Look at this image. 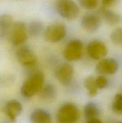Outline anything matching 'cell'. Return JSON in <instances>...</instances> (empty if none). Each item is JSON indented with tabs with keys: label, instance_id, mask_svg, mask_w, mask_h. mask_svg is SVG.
<instances>
[{
	"label": "cell",
	"instance_id": "cell-3",
	"mask_svg": "<svg viewBox=\"0 0 122 123\" xmlns=\"http://www.w3.org/2000/svg\"><path fill=\"white\" fill-rule=\"evenodd\" d=\"M56 7L60 16L68 20L77 18L80 13L78 6L72 1L60 0L56 2Z\"/></svg>",
	"mask_w": 122,
	"mask_h": 123
},
{
	"label": "cell",
	"instance_id": "cell-23",
	"mask_svg": "<svg viewBox=\"0 0 122 123\" xmlns=\"http://www.w3.org/2000/svg\"><path fill=\"white\" fill-rule=\"evenodd\" d=\"M96 84L98 89H104L108 86L109 82L107 78L103 76H100L95 79Z\"/></svg>",
	"mask_w": 122,
	"mask_h": 123
},
{
	"label": "cell",
	"instance_id": "cell-19",
	"mask_svg": "<svg viewBox=\"0 0 122 123\" xmlns=\"http://www.w3.org/2000/svg\"><path fill=\"white\" fill-rule=\"evenodd\" d=\"M28 31L31 36L34 37L40 36L43 30V25L39 21H32L28 26Z\"/></svg>",
	"mask_w": 122,
	"mask_h": 123
},
{
	"label": "cell",
	"instance_id": "cell-17",
	"mask_svg": "<svg viewBox=\"0 0 122 123\" xmlns=\"http://www.w3.org/2000/svg\"><path fill=\"white\" fill-rule=\"evenodd\" d=\"M39 93L41 98L44 100H51L56 97L57 91L53 85L48 84L45 86H43Z\"/></svg>",
	"mask_w": 122,
	"mask_h": 123
},
{
	"label": "cell",
	"instance_id": "cell-25",
	"mask_svg": "<svg viewBox=\"0 0 122 123\" xmlns=\"http://www.w3.org/2000/svg\"><path fill=\"white\" fill-rule=\"evenodd\" d=\"M87 123H102V122L100 120H99V119L96 118V119H93V120H88Z\"/></svg>",
	"mask_w": 122,
	"mask_h": 123
},
{
	"label": "cell",
	"instance_id": "cell-7",
	"mask_svg": "<svg viewBox=\"0 0 122 123\" xmlns=\"http://www.w3.org/2000/svg\"><path fill=\"white\" fill-rule=\"evenodd\" d=\"M74 74V68L72 65L68 63H63L60 65L55 72L56 79L59 82L65 85L70 84L73 79Z\"/></svg>",
	"mask_w": 122,
	"mask_h": 123
},
{
	"label": "cell",
	"instance_id": "cell-4",
	"mask_svg": "<svg viewBox=\"0 0 122 123\" xmlns=\"http://www.w3.org/2000/svg\"><path fill=\"white\" fill-rule=\"evenodd\" d=\"M28 28L23 22H17L13 24L8 34V38L13 45L23 44L28 38Z\"/></svg>",
	"mask_w": 122,
	"mask_h": 123
},
{
	"label": "cell",
	"instance_id": "cell-22",
	"mask_svg": "<svg viewBox=\"0 0 122 123\" xmlns=\"http://www.w3.org/2000/svg\"><path fill=\"white\" fill-rule=\"evenodd\" d=\"M80 6L85 9L92 10L96 8L99 4V1L96 0H81L79 1Z\"/></svg>",
	"mask_w": 122,
	"mask_h": 123
},
{
	"label": "cell",
	"instance_id": "cell-16",
	"mask_svg": "<svg viewBox=\"0 0 122 123\" xmlns=\"http://www.w3.org/2000/svg\"><path fill=\"white\" fill-rule=\"evenodd\" d=\"M99 114V107L94 102H89L84 107V115L87 120L96 119Z\"/></svg>",
	"mask_w": 122,
	"mask_h": 123
},
{
	"label": "cell",
	"instance_id": "cell-21",
	"mask_svg": "<svg viewBox=\"0 0 122 123\" xmlns=\"http://www.w3.org/2000/svg\"><path fill=\"white\" fill-rule=\"evenodd\" d=\"M110 38L114 44L118 46H122V27L118 28L112 31Z\"/></svg>",
	"mask_w": 122,
	"mask_h": 123
},
{
	"label": "cell",
	"instance_id": "cell-12",
	"mask_svg": "<svg viewBox=\"0 0 122 123\" xmlns=\"http://www.w3.org/2000/svg\"><path fill=\"white\" fill-rule=\"evenodd\" d=\"M118 68V62L113 58L102 59L96 66L97 71L102 74H113L117 72Z\"/></svg>",
	"mask_w": 122,
	"mask_h": 123
},
{
	"label": "cell",
	"instance_id": "cell-9",
	"mask_svg": "<svg viewBox=\"0 0 122 123\" xmlns=\"http://www.w3.org/2000/svg\"><path fill=\"white\" fill-rule=\"evenodd\" d=\"M16 56L18 61L25 67H31L37 62V56L29 48L22 47L16 52Z\"/></svg>",
	"mask_w": 122,
	"mask_h": 123
},
{
	"label": "cell",
	"instance_id": "cell-10",
	"mask_svg": "<svg viewBox=\"0 0 122 123\" xmlns=\"http://www.w3.org/2000/svg\"><path fill=\"white\" fill-rule=\"evenodd\" d=\"M100 25V19L95 14H85L81 20V26L89 32H94L99 29Z\"/></svg>",
	"mask_w": 122,
	"mask_h": 123
},
{
	"label": "cell",
	"instance_id": "cell-26",
	"mask_svg": "<svg viewBox=\"0 0 122 123\" xmlns=\"http://www.w3.org/2000/svg\"><path fill=\"white\" fill-rule=\"evenodd\" d=\"M122 123V122H120V123Z\"/></svg>",
	"mask_w": 122,
	"mask_h": 123
},
{
	"label": "cell",
	"instance_id": "cell-5",
	"mask_svg": "<svg viewBox=\"0 0 122 123\" xmlns=\"http://www.w3.org/2000/svg\"><path fill=\"white\" fill-rule=\"evenodd\" d=\"M67 34L65 25L61 22H56L49 25L45 32V38L50 43H56L63 40Z\"/></svg>",
	"mask_w": 122,
	"mask_h": 123
},
{
	"label": "cell",
	"instance_id": "cell-18",
	"mask_svg": "<svg viewBox=\"0 0 122 123\" xmlns=\"http://www.w3.org/2000/svg\"><path fill=\"white\" fill-rule=\"evenodd\" d=\"M84 86L89 96L94 97L98 94V88L96 86L95 79L92 76H88L84 80Z\"/></svg>",
	"mask_w": 122,
	"mask_h": 123
},
{
	"label": "cell",
	"instance_id": "cell-15",
	"mask_svg": "<svg viewBox=\"0 0 122 123\" xmlns=\"http://www.w3.org/2000/svg\"><path fill=\"white\" fill-rule=\"evenodd\" d=\"M101 15L106 24L110 25H114L122 21V16L114 11L107 8H102Z\"/></svg>",
	"mask_w": 122,
	"mask_h": 123
},
{
	"label": "cell",
	"instance_id": "cell-1",
	"mask_svg": "<svg viewBox=\"0 0 122 123\" xmlns=\"http://www.w3.org/2000/svg\"><path fill=\"white\" fill-rule=\"evenodd\" d=\"M44 82V75L42 72L33 73L24 82L20 89V94L24 98H31L37 92H40Z\"/></svg>",
	"mask_w": 122,
	"mask_h": 123
},
{
	"label": "cell",
	"instance_id": "cell-8",
	"mask_svg": "<svg viewBox=\"0 0 122 123\" xmlns=\"http://www.w3.org/2000/svg\"><path fill=\"white\" fill-rule=\"evenodd\" d=\"M87 51L90 57L94 60H102L108 53L107 48L105 44L98 40L89 43L87 47Z\"/></svg>",
	"mask_w": 122,
	"mask_h": 123
},
{
	"label": "cell",
	"instance_id": "cell-14",
	"mask_svg": "<svg viewBox=\"0 0 122 123\" xmlns=\"http://www.w3.org/2000/svg\"><path fill=\"white\" fill-rule=\"evenodd\" d=\"M13 25V19L8 14H4L0 16V37L4 38L8 36Z\"/></svg>",
	"mask_w": 122,
	"mask_h": 123
},
{
	"label": "cell",
	"instance_id": "cell-2",
	"mask_svg": "<svg viewBox=\"0 0 122 123\" xmlns=\"http://www.w3.org/2000/svg\"><path fill=\"white\" fill-rule=\"evenodd\" d=\"M79 111L75 105L67 103L62 105L57 113L59 123H76L79 119Z\"/></svg>",
	"mask_w": 122,
	"mask_h": 123
},
{
	"label": "cell",
	"instance_id": "cell-24",
	"mask_svg": "<svg viewBox=\"0 0 122 123\" xmlns=\"http://www.w3.org/2000/svg\"><path fill=\"white\" fill-rule=\"evenodd\" d=\"M116 2H117L116 0H105V1H103V8H107L109 6H111L112 4H114Z\"/></svg>",
	"mask_w": 122,
	"mask_h": 123
},
{
	"label": "cell",
	"instance_id": "cell-6",
	"mask_svg": "<svg viewBox=\"0 0 122 123\" xmlns=\"http://www.w3.org/2000/svg\"><path fill=\"white\" fill-rule=\"evenodd\" d=\"M83 44L77 39L72 40L67 43L64 50V57L68 61H76L82 56Z\"/></svg>",
	"mask_w": 122,
	"mask_h": 123
},
{
	"label": "cell",
	"instance_id": "cell-11",
	"mask_svg": "<svg viewBox=\"0 0 122 123\" xmlns=\"http://www.w3.org/2000/svg\"><path fill=\"white\" fill-rule=\"evenodd\" d=\"M22 105L16 100H11L6 104L4 107L5 114L11 122H14L17 118L22 112Z\"/></svg>",
	"mask_w": 122,
	"mask_h": 123
},
{
	"label": "cell",
	"instance_id": "cell-20",
	"mask_svg": "<svg viewBox=\"0 0 122 123\" xmlns=\"http://www.w3.org/2000/svg\"><path fill=\"white\" fill-rule=\"evenodd\" d=\"M112 110L117 114H122V93L116 95L112 103Z\"/></svg>",
	"mask_w": 122,
	"mask_h": 123
},
{
	"label": "cell",
	"instance_id": "cell-13",
	"mask_svg": "<svg viewBox=\"0 0 122 123\" xmlns=\"http://www.w3.org/2000/svg\"><path fill=\"white\" fill-rule=\"evenodd\" d=\"M31 123H51V117L50 113L43 109L33 111L30 115Z\"/></svg>",
	"mask_w": 122,
	"mask_h": 123
}]
</instances>
